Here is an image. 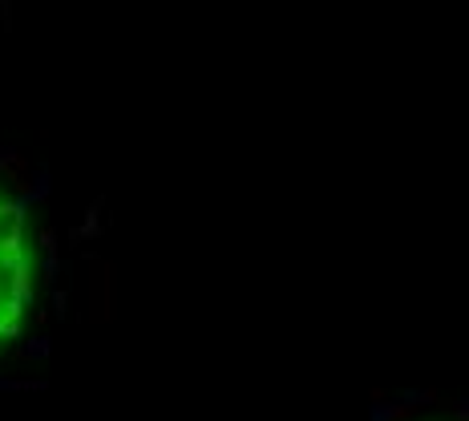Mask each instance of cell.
Masks as SVG:
<instances>
[{"label": "cell", "mask_w": 469, "mask_h": 421, "mask_svg": "<svg viewBox=\"0 0 469 421\" xmlns=\"http://www.w3.org/2000/svg\"><path fill=\"white\" fill-rule=\"evenodd\" d=\"M33 292L28 243H24V207L0 190V345L21 328Z\"/></svg>", "instance_id": "1"}]
</instances>
